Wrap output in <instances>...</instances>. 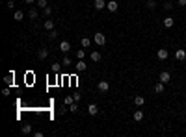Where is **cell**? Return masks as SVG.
I'll list each match as a JSON object with an SVG mask.
<instances>
[{
    "label": "cell",
    "instance_id": "1",
    "mask_svg": "<svg viewBox=\"0 0 186 137\" xmlns=\"http://www.w3.org/2000/svg\"><path fill=\"white\" fill-rule=\"evenodd\" d=\"M93 41L99 45V47H104V45H106V35L104 33H100V32H97L93 35Z\"/></svg>",
    "mask_w": 186,
    "mask_h": 137
},
{
    "label": "cell",
    "instance_id": "2",
    "mask_svg": "<svg viewBox=\"0 0 186 137\" xmlns=\"http://www.w3.org/2000/svg\"><path fill=\"white\" fill-rule=\"evenodd\" d=\"M97 89L100 91V93H106V91L110 89V83L106 82V80H100V82L97 83Z\"/></svg>",
    "mask_w": 186,
    "mask_h": 137
},
{
    "label": "cell",
    "instance_id": "3",
    "mask_svg": "<svg viewBox=\"0 0 186 137\" xmlns=\"http://www.w3.org/2000/svg\"><path fill=\"white\" fill-rule=\"evenodd\" d=\"M157 58L160 59V61H166V59L169 58V52H168V50H166V48H160L158 52H157Z\"/></svg>",
    "mask_w": 186,
    "mask_h": 137
},
{
    "label": "cell",
    "instance_id": "4",
    "mask_svg": "<svg viewBox=\"0 0 186 137\" xmlns=\"http://www.w3.org/2000/svg\"><path fill=\"white\" fill-rule=\"evenodd\" d=\"M106 9H108V11H112V13H115L119 9V4L115 2V0H110V2H106Z\"/></svg>",
    "mask_w": 186,
    "mask_h": 137
},
{
    "label": "cell",
    "instance_id": "5",
    "mask_svg": "<svg viewBox=\"0 0 186 137\" xmlns=\"http://www.w3.org/2000/svg\"><path fill=\"white\" fill-rule=\"evenodd\" d=\"M160 82H162V83H168V82H171V74H169L168 72V70H162V72H160Z\"/></svg>",
    "mask_w": 186,
    "mask_h": 137
},
{
    "label": "cell",
    "instance_id": "6",
    "mask_svg": "<svg viewBox=\"0 0 186 137\" xmlns=\"http://www.w3.org/2000/svg\"><path fill=\"white\" fill-rule=\"evenodd\" d=\"M60 52H63V54H67L69 52V50H71V43H69V41H62V43H60Z\"/></svg>",
    "mask_w": 186,
    "mask_h": 137
},
{
    "label": "cell",
    "instance_id": "7",
    "mask_svg": "<svg viewBox=\"0 0 186 137\" xmlns=\"http://www.w3.org/2000/svg\"><path fill=\"white\" fill-rule=\"evenodd\" d=\"M93 8L97 9V11H102V9L106 8V2H104V0H95V2H93Z\"/></svg>",
    "mask_w": 186,
    "mask_h": 137
},
{
    "label": "cell",
    "instance_id": "8",
    "mask_svg": "<svg viewBox=\"0 0 186 137\" xmlns=\"http://www.w3.org/2000/svg\"><path fill=\"white\" fill-rule=\"evenodd\" d=\"M175 59H177V61H184L186 59V50H175Z\"/></svg>",
    "mask_w": 186,
    "mask_h": 137
},
{
    "label": "cell",
    "instance_id": "9",
    "mask_svg": "<svg viewBox=\"0 0 186 137\" xmlns=\"http://www.w3.org/2000/svg\"><path fill=\"white\" fill-rule=\"evenodd\" d=\"M88 113H89V115H97V113H99V106L91 102V104L88 106Z\"/></svg>",
    "mask_w": 186,
    "mask_h": 137
},
{
    "label": "cell",
    "instance_id": "10",
    "mask_svg": "<svg viewBox=\"0 0 186 137\" xmlns=\"http://www.w3.org/2000/svg\"><path fill=\"white\" fill-rule=\"evenodd\" d=\"M86 69H88L86 61H84V59H78V63H77V70H78V72H84Z\"/></svg>",
    "mask_w": 186,
    "mask_h": 137
},
{
    "label": "cell",
    "instance_id": "11",
    "mask_svg": "<svg viewBox=\"0 0 186 137\" xmlns=\"http://www.w3.org/2000/svg\"><path fill=\"white\" fill-rule=\"evenodd\" d=\"M164 85H166V83H162V82L158 80V83L154 85V93H157V95H162V93H164V89H166Z\"/></svg>",
    "mask_w": 186,
    "mask_h": 137
},
{
    "label": "cell",
    "instance_id": "12",
    "mask_svg": "<svg viewBox=\"0 0 186 137\" xmlns=\"http://www.w3.org/2000/svg\"><path fill=\"white\" fill-rule=\"evenodd\" d=\"M173 24H175V19L173 17H166L164 19V26L166 28H173Z\"/></svg>",
    "mask_w": 186,
    "mask_h": 137
},
{
    "label": "cell",
    "instance_id": "13",
    "mask_svg": "<svg viewBox=\"0 0 186 137\" xmlns=\"http://www.w3.org/2000/svg\"><path fill=\"white\" fill-rule=\"evenodd\" d=\"M37 58L41 59V61H43V59H47V58H48V50H47V48H41V50L37 52Z\"/></svg>",
    "mask_w": 186,
    "mask_h": 137
},
{
    "label": "cell",
    "instance_id": "14",
    "mask_svg": "<svg viewBox=\"0 0 186 137\" xmlns=\"http://www.w3.org/2000/svg\"><path fill=\"white\" fill-rule=\"evenodd\" d=\"M37 17H39V11H37L36 8H34V9H30V11H28V19H32V21H36Z\"/></svg>",
    "mask_w": 186,
    "mask_h": 137
},
{
    "label": "cell",
    "instance_id": "15",
    "mask_svg": "<svg viewBox=\"0 0 186 137\" xmlns=\"http://www.w3.org/2000/svg\"><path fill=\"white\" fill-rule=\"evenodd\" d=\"M89 58H91V61H95V63H97V61H100V52H99V50H93Z\"/></svg>",
    "mask_w": 186,
    "mask_h": 137
},
{
    "label": "cell",
    "instance_id": "16",
    "mask_svg": "<svg viewBox=\"0 0 186 137\" xmlns=\"http://www.w3.org/2000/svg\"><path fill=\"white\" fill-rule=\"evenodd\" d=\"M21 131H22L24 135L32 134V124H22V126H21Z\"/></svg>",
    "mask_w": 186,
    "mask_h": 137
},
{
    "label": "cell",
    "instance_id": "17",
    "mask_svg": "<svg viewBox=\"0 0 186 137\" xmlns=\"http://www.w3.org/2000/svg\"><path fill=\"white\" fill-rule=\"evenodd\" d=\"M134 104H136L138 108H142V106L145 104V98L143 96H134Z\"/></svg>",
    "mask_w": 186,
    "mask_h": 137
},
{
    "label": "cell",
    "instance_id": "18",
    "mask_svg": "<svg viewBox=\"0 0 186 137\" xmlns=\"http://www.w3.org/2000/svg\"><path fill=\"white\" fill-rule=\"evenodd\" d=\"M142 119H143V111H142V109H136V111H134V120L140 122Z\"/></svg>",
    "mask_w": 186,
    "mask_h": 137
},
{
    "label": "cell",
    "instance_id": "19",
    "mask_svg": "<svg viewBox=\"0 0 186 137\" xmlns=\"http://www.w3.org/2000/svg\"><path fill=\"white\" fill-rule=\"evenodd\" d=\"M80 45H82L84 48H89V45H91V39H89V37H82V39H80Z\"/></svg>",
    "mask_w": 186,
    "mask_h": 137
},
{
    "label": "cell",
    "instance_id": "20",
    "mask_svg": "<svg viewBox=\"0 0 186 137\" xmlns=\"http://www.w3.org/2000/svg\"><path fill=\"white\" fill-rule=\"evenodd\" d=\"M145 8H147V9H151V11H153V9L157 8V0H147V2H145Z\"/></svg>",
    "mask_w": 186,
    "mask_h": 137
},
{
    "label": "cell",
    "instance_id": "21",
    "mask_svg": "<svg viewBox=\"0 0 186 137\" xmlns=\"http://www.w3.org/2000/svg\"><path fill=\"white\" fill-rule=\"evenodd\" d=\"M43 26H45V30H48V32H50V30H54V26H56V24H54V21H45Z\"/></svg>",
    "mask_w": 186,
    "mask_h": 137
},
{
    "label": "cell",
    "instance_id": "22",
    "mask_svg": "<svg viewBox=\"0 0 186 137\" xmlns=\"http://www.w3.org/2000/svg\"><path fill=\"white\" fill-rule=\"evenodd\" d=\"M24 19V11H15L13 13V21H22Z\"/></svg>",
    "mask_w": 186,
    "mask_h": 137
},
{
    "label": "cell",
    "instance_id": "23",
    "mask_svg": "<svg viewBox=\"0 0 186 137\" xmlns=\"http://www.w3.org/2000/svg\"><path fill=\"white\" fill-rule=\"evenodd\" d=\"M73 102H74V95H73V96L69 95V96H65V98H63V104H65V106H71Z\"/></svg>",
    "mask_w": 186,
    "mask_h": 137
},
{
    "label": "cell",
    "instance_id": "24",
    "mask_svg": "<svg viewBox=\"0 0 186 137\" xmlns=\"http://www.w3.org/2000/svg\"><path fill=\"white\" fill-rule=\"evenodd\" d=\"M4 82H6V85H13V72H9L6 78H4Z\"/></svg>",
    "mask_w": 186,
    "mask_h": 137
},
{
    "label": "cell",
    "instance_id": "25",
    "mask_svg": "<svg viewBox=\"0 0 186 137\" xmlns=\"http://www.w3.org/2000/svg\"><path fill=\"white\" fill-rule=\"evenodd\" d=\"M37 8H41V9H45V8H47L48 6V0H37Z\"/></svg>",
    "mask_w": 186,
    "mask_h": 137
},
{
    "label": "cell",
    "instance_id": "26",
    "mask_svg": "<svg viewBox=\"0 0 186 137\" xmlns=\"http://www.w3.org/2000/svg\"><path fill=\"white\" fill-rule=\"evenodd\" d=\"M173 8H175V6H173V2H169V0H168V2L164 4V9H166V11H171Z\"/></svg>",
    "mask_w": 186,
    "mask_h": 137
},
{
    "label": "cell",
    "instance_id": "27",
    "mask_svg": "<svg viewBox=\"0 0 186 137\" xmlns=\"http://www.w3.org/2000/svg\"><path fill=\"white\" fill-rule=\"evenodd\" d=\"M69 111H71V113H77V111H78V106H77V102H73L71 106H69Z\"/></svg>",
    "mask_w": 186,
    "mask_h": 137
},
{
    "label": "cell",
    "instance_id": "28",
    "mask_svg": "<svg viewBox=\"0 0 186 137\" xmlns=\"http://www.w3.org/2000/svg\"><path fill=\"white\" fill-rule=\"evenodd\" d=\"M58 37V32H56V30H50V32H48V39H56Z\"/></svg>",
    "mask_w": 186,
    "mask_h": 137
},
{
    "label": "cell",
    "instance_id": "29",
    "mask_svg": "<svg viewBox=\"0 0 186 137\" xmlns=\"http://www.w3.org/2000/svg\"><path fill=\"white\" fill-rule=\"evenodd\" d=\"M62 65H63V67H69V65H71V59H69L67 56H65V58L62 59Z\"/></svg>",
    "mask_w": 186,
    "mask_h": 137
},
{
    "label": "cell",
    "instance_id": "30",
    "mask_svg": "<svg viewBox=\"0 0 186 137\" xmlns=\"http://www.w3.org/2000/svg\"><path fill=\"white\" fill-rule=\"evenodd\" d=\"M84 56H86V50H78V52H77V58L78 59H84Z\"/></svg>",
    "mask_w": 186,
    "mask_h": 137
},
{
    "label": "cell",
    "instance_id": "31",
    "mask_svg": "<svg viewBox=\"0 0 186 137\" xmlns=\"http://www.w3.org/2000/svg\"><path fill=\"white\" fill-rule=\"evenodd\" d=\"M50 13H52V8H48V6H47V8L43 9V15H45V17H48Z\"/></svg>",
    "mask_w": 186,
    "mask_h": 137
},
{
    "label": "cell",
    "instance_id": "32",
    "mask_svg": "<svg viewBox=\"0 0 186 137\" xmlns=\"http://www.w3.org/2000/svg\"><path fill=\"white\" fill-rule=\"evenodd\" d=\"M50 70H52V72H58V70H60V65H58V63H54L52 67H50Z\"/></svg>",
    "mask_w": 186,
    "mask_h": 137
},
{
    "label": "cell",
    "instance_id": "33",
    "mask_svg": "<svg viewBox=\"0 0 186 137\" xmlns=\"http://www.w3.org/2000/svg\"><path fill=\"white\" fill-rule=\"evenodd\" d=\"M2 95H4V96H9V87H4V89H2Z\"/></svg>",
    "mask_w": 186,
    "mask_h": 137
},
{
    "label": "cell",
    "instance_id": "34",
    "mask_svg": "<svg viewBox=\"0 0 186 137\" xmlns=\"http://www.w3.org/2000/svg\"><path fill=\"white\" fill-rule=\"evenodd\" d=\"M6 6H8V8H9V9H13V8H15V2H13V0H9V2H8V4H6Z\"/></svg>",
    "mask_w": 186,
    "mask_h": 137
},
{
    "label": "cell",
    "instance_id": "35",
    "mask_svg": "<svg viewBox=\"0 0 186 137\" xmlns=\"http://www.w3.org/2000/svg\"><path fill=\"white\" fill-rule=\"evenodd\" d=\"M177 4L179 6H186V0H177Z\"/></svg>",
    "mask_w": 186,
    "mask_h": 137
},
{
    "label": "cell",
    "instance_id": "36",
    "mask_svg": "<svg viewBox=\"0 0 186 137\" xmlns=\"http://www.w3.org/2000/svg\"><path fill=\"white\" fill-rule=\"evenodd\" d=\"M34 2H37V0H24V4H34Z\"/></svg>",
    "mask_w": 186,
    "mask_h": 137
}]
</instances>
